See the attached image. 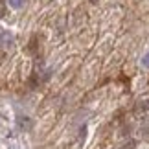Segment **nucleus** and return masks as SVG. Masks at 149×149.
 I'll list each match as a JSON object with an SVG mask.
<instances>
[{
	"mask_svg": "<svg viewBox=\"0 0 149 149\" xmlns=\"http://www.w3.org/2000/svg\"><path fill=\"white\" fill-rule=\"evenodd\" d=\"M6 11H8V8H6V0H0V19L6 17Z\"/></svg>",
	"mask_w": 149,
	"mask_h": 149,
	"instance_id": "nucleus-2",
	"label": "nucleus"
},
{
	"mask_svg": "<svg viewBox=\"0 0 149 149\" xmlns=\"http://www.w3.org/2000/svg\"><path fill=\"white\" fill-rule=\"evenodd\" d=\"M9 6L13 9H20L22 6H24V0H9Z\"/></svg>",
	"mask_w": 149,
	"mask_h": 149,
	"instance_id": "nucleus-1",
	"label": "nucleus"
},
{
	"mask_svg": "<svg viewBox=\"0 0 149 149\" xmlns=\"http://www.w3.org/2000/svg\"><path fill=\"white\" fill-rule=\"evenodd\" d=\"M142 65H144L146 68H149V52H147L144 57H142Z\"/></svg>",
	"mask_w": 149,
	"mask_h": 149,
	"instance_id": "nucleus-3",
	"label": "nucleus"
},
{
	"mask_svg": "<svg viewBox=\"0 0 149 149\" xmlns=\"http://www.w3.org/2000/svg\"><path fill=\"white\" fill-rule=\"evenodd\" d=\"M134 147H136V142H134V140H131V142H127V144H125L122 149H134Z\"/></svg>",
	"mask_w": 149,
	"mask_h": 149,
	"instance_id": "nucleus-4",
	"label": "nucleus"
}]
</instances>
